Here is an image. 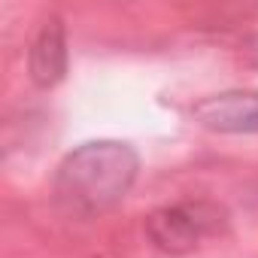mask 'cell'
I'll list each match as a JSON object with an SVG mask.
<instances>
[{
  "instance_id": "obj_3",
  "label": "cell",
  "mask_w": 258,
  "mask_h": 258,
  "mask_svg": "<svg viewBox=\"0 0 258 258\" xmlns=\"http://www.w3.org/2000/svg\"><path fill=\"white\" fill-rule=\"evenodd\" d=\"M195 118L216 134H258V94L255 91H225L201 100Z\"/></svg>"
},
{
  "instance_id": "obj_1",
  "label": "cell",
  "mask_w": 258,
  "mask_h": 258,
  "mask_svg": "<svg viewBox=\"0 0 258 258\" xmlns=\"http://www.w3.org/2000/svg\"><path fill=\"white\" fill-rule=\"evenodd\" d=\"M140 173V155L121 140H91L67 152L55 173V198L73 216H100L121 204Z\"/></svg>"
},
{
  "instance_id": "obj_5",
  "label": "cell",
  "mask_w": 258,
  "mask_h": 258,
  "mask_svg": "<svg viewBox=\"0 0 258 258\" xmlns=\"http://www.w3.org/2000/svg\"><path fill=\"white\" fill-rule=\"evenodd\" d=\"M246 55H249V64L258 70V37H252V40H249V49H246Z\"/></svg>"
},
{
  "instance_id": "obj_4",
  "label": "cell",
  "mask_w": 258,
  "mask_h": 258,
  "mask_svg": "<svg viewBox=\"0 0 258 258\" xmlns=\"http://www.w3.org/2000/svg\"><path fill=\"white\" fill-rule=\"evenodd\" d=\"M28 70L40 88H52L64 79V73H67V37H64L61 19H49L40 28V34L28 52Z\"/></svg>"
},
{
  "instance_id": "obj_2",
  "label": "cell",
  "mask_w": 258,
  "mask_h": 258,
  "mask_svg": "<svg viewBox=\"0 0 258 258\" xmlns=\"http://www.w3.org/2000/svg\"><path fill=\"white\" fill-rule=\"evenodd\" d=\"M228 231V210L216 201H179L155 210L146 219L149 243L164 255H188L207 240Z\"/></svg>"
}]
</instances>
